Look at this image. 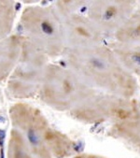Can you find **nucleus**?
Returning <instances> with one entry per match:
<instances>
[{
    "instance_id": "nucleus-3",
    "label": "nucleus",
    "mask_w": 140,
    "mask_h": 158,
    "mask_svg": "<svg viewBox=\"0 0 140 158\" xmlns=\"http://www.w3.org/2000/svg\"><path fill=\"white\" fill-rule=\"evenodd\" d=\"M93 90L70 69L49 63L43 75L39 97L43 103L55 110L70 111Z\"/></svg>"
},
{
    "instance_id": "nucleus-13",
    "label": "nucleus",
    "mask_w": 140,
    "mask_h": 158,
    "mask_svg": "<svg viewBox=\"0 0 140 158\" xmlns=\"http://www.w3.org/2000/svg\"><path fill=\"white\" fill-rule=\"evenodd\" d=\"M16 18L13 1H0V41L10 36Z\"/></svg>"
},
{
    "instance_id": "nucleus-15",
    "label": "nucleus",
    "mask_w": 140,
    "mask_h": 158,
    "mask_svg": "<svg viewBox=\"0 0 140 158\" xmlns=\"http://www.w3.org/2000/svg\"><path fill=\"white\" fill-rule=\"evenodd\" d=\"M71 158H109L103 155L95 154V153H88V152H83V153H77Z\"/></svg>"
},
{
    "instance_id": "nucleus-11",
    "label": "nucleus",
    "mask_w": 140,
    "mask_h": 158,
    "mask_svg": "<svg viewBox=\"0 0 140 158\" xmlns=\"http://www.w3.org/2000/svg\"><path fill=\"white\" fill-rule=\"evenodd\" d=\"M116 42L140 44V8L134 10L127 21L114 34Z\"/></svg>"
},
{
    "instance_id": "nucleus-16",
    "label": "nucleus",
    "mask_w": 140,
    "mask_h": 158,
    "mask_svg": "<svg viewBox=\"0 0 140 158\" xmlns=\"http://www.w3.org/2000/svg\"><path fill=\"white\" fill-rule=\"evenodd\" d=\"M139 78H140V77H139Z\"/></svg>"
},
{
    "instance_id": "nucleus-12",
    "label": "nucleus",
    "mask_w": 140,
    "mask_h": 158,
    "mask_svg": "<svg viewBox=\"0 0 140 158\" xmlns=\"http://www.w3.org/2000/svg\"><path fill=\"white\" fill-rule=\"evenodd\" d=\"M7 158H35L23 136L14 128L9 134Z\"/></svg>"
},
{
    "instance_id": "nucleus-6",
    "label": "nucleus",
    "mask_w": 140,
    "mask_h": 158,
    "mask_svg": "<svg viewBox=\"0 0 140 158\" xmlns=\"http://www.w3.org/2000/svg\"><path fill=\"white\" fill-rule=\"evenodd\" d=\"M9 116L13 128L23 136L35 158H52L46 147L51 125L39 109L26 102H17L10 108Z\"/></svg>"
},
{
    "instance_id": "nucleus-5",
    "label": "nucleus",
    "mask_w": 140,
    "mask_h": 158,
    "mask_svg": "<svg viewBox=\"0 0 140 158\" xmlns=\"http://www.w3.org/2000/svg\"><path fill=\"white\" fill-rule=\"evenodd\" d=\"M22 38L21 55L8 78L7 89L13 98L29 99L39 94L49 57L32 42Z\"/></svg>"
},
{
    "instance_id": "nucleus-9",
    "label": "nucleus",
    "mask_w": 140,
    "mask_h": 158,
    "mask_svg": "<svg viewBox=\"0 0 140 158\" xmlns=\"http://www.w3.org/2000/svg\"><path fill=\"white\" fill-rule=\"evenodd\" d=\"M21 35H10L0 41V81L10 77L19 61L22 52Z\"/></svg>"
},
{
    "instance_id": "nucleus-1",
    "label": "nucleus",
    "mask_w": 140,
    "mask_h": 158,
    "mask_svg": "<svg viewBox=\"0 0 140 158\" xmlns=\"http://www.w3.org/2000/svg\"><path fill=\"white\" fill-rule=\"evenodd\" d=\"M68 69L86 85L99 92L132 99L138 85L134 76L119 61L110 47L67 48L64 54Z\"/></svg>"
},
{
    "instance_id": "nucleus-8",
    "label": "nucleus",
    "mask_w": 140,
    "mask_h": 158,
    "mask_svg": "<svg viewBox=\"0 0 140 158\" xmlns=\"http://www.w3.org/2000/svg\"><path fill=\"white\" fill-rule=\"evenodd\" d=\"M64 40L68 48H89L103 44V34L86 14L62 17Z\"/></svg>"
},
{
    "instance_id": "nucleus-4",
    "label": "nucleus",
    "mask_w": 140,
    "mask_h": 158,
    "mask_svg": "<svg viewBox=\"0 0 140 158\" xmlns=\"http://www.w3.org/2000/svg\"><path fill=\"white\" fill-rule=\"evenodd\" d=\"M74 119L85 123H113L140 119V104L110 94L93 90L78 106L69 111Z\"/></svg>"
},
{
    "instance_id": "nucleus-7",
    "label": "nucleus",
    "mask_w": 140,
    "mask_h": 158,
    "mask_svg": "<svg viewBox=\"0 0 140 158\" xmlns=\"http://www.w3.org/2000/svg\"><path fill=\"white\" fill-rule=\"evenodd\" d=\"M134 6L132 1H92L86 16L103 35H114L131 16Z\"/></svg>"
},
{
    "instance_id": "nucleus-10",
    "label": "nucleus",
    "mask_w": 140,
    "mask_h": 158,
    "mask_svg": "<svg viewBox=\"0 0 140 158\" xmlns=\"http://www.w3.org/2000/svg\"><path fill=\"white\" fill-rule=\"evenodd\" d=\"M110 49L130 73L140 77V44L114 42Z\"/></svg>"
},
{
    "instance_id": "nucleus-14",
    "label": "nucleus",
    "mask_w": 140,
    "mask_h": 158,
    "mask_svg": "<svg viewBox=\"0 0 140 158\" xmlns=\"http://www.w3.org/2000/svg\"><path fill=\"white\" fill-rule=\"evenodd\" d=\"M88 1H57L54 5L61 18L70 14H86Z\"/></svg>"
},
{
    "instance_id": "nucleus-2",
    "label": "nucleus",
    "mask_w": 140,
    "mask_h": 158,
    "mask_svg": "<svg viewBox=\"0 0 140 158\" xmlns=\"http://www.w3.org/2000/svg\"><path fill=\"white\" fill-rule=\"evenodd\" d=\"M23 37L42 51L48 57L63 55L66 44L63 22L60 14L52 6H29L20 18Z\"/></svg>"
}]
</instances>
